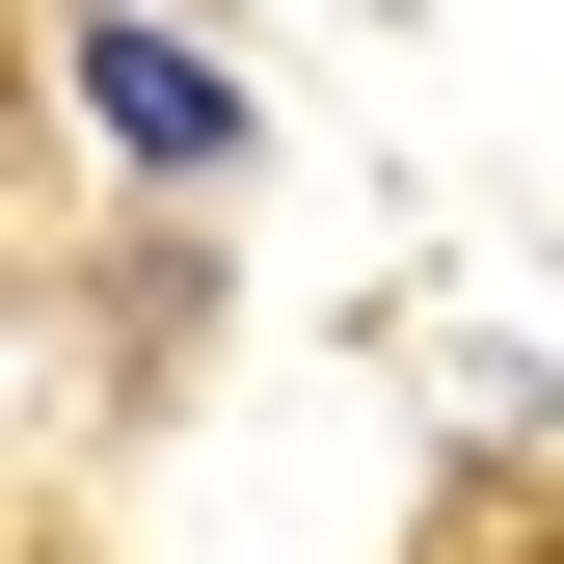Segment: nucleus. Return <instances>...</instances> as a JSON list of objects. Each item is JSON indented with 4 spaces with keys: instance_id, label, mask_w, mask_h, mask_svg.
<instances>
[{
    "instance_id": "nucleus-1",
    "label": "nucleus",
    "mask_w": 564,
    "mask_h": 564,
    "mask_svg": "<svg viewBox=\"0 0 564 564\" xmlns=\"http://www.w3.org/2000/svg\"><path fill=\"white\" fill-rule=\"evenodd\" d=\"M82 108H108V162L134 188H242V54H188V28H134V0H82Z\"/></svg>"
}]
</instances>
